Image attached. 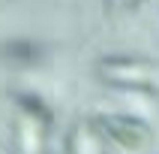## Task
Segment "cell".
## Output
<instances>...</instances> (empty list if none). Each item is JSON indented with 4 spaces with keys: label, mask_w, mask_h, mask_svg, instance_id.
Here are the masks:
<instances>
[{
    "label": "cell",
    "mask_w": 159,
    "mask_h": 154,
    "mask_svg": "<svg viewBox=\"0 0 159 154\" xmlns=\"http://www.w3.org/2000/svg\"><path fill=\"white\" fill-rule=\"evenodd\" d=\"M99 76L120 88H153L156 70L147 61H132V57H108L99 67Z\"/></svg>",
    "instance_id": "1"
},
{
    "label": "cell",
    "mask_w": 159,
    "mask_h": 154,
    "mask_svg": "<svg viewBox=\"0 0 159 154\" xmlns=\"http://www.w3.org/2000/svg\"><path fill=\"white\" fill-rule=\"evenodd\" d=\"M99 127L105 130L108 139H114L117 145H123L126 151H138L150 142V130L144 121L129 115H102L99 118Z\"/></svg>",
    "instance_id": "2"
},
{
    "label": "cell",
    "mask_w": 159,
    "mask_h": 154,
    "mask_svg": "<svg viewBox=\"0 0 159 154\" xmlns=\"http://www.w3.org/2000/svg\"><path fill=\"white\" fill-rule=\"evenodd\" d=\"M0 54L6 61H12V63H36L42 57V45L33 42V39H9L0 48Z\"/></svg>",
    "instance_id": "3"
},
{
    "label": "cell",
    "mask_w": 159,
    "mask_h": 154,
    "mask_svg": "<svg viewBox=\"0 0 159 154\" xmlns=\"http://www.w3.org/2000/svg\"><path fill=\"white\" fill-rule=\"evenodd\" d=\"M18 109H21L27 118L39 121L42 127L51 124V112H48V106H45V100L36 97V94H18Z\"/></svg>",
    "instance_id": "4"
}]
</instances>
